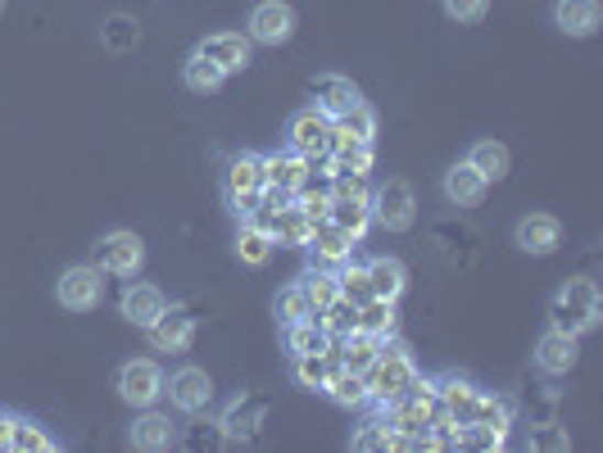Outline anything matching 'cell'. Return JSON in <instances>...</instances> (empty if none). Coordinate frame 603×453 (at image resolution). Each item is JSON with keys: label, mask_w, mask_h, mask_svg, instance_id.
Returning a JSON list of instances; mask_svg holds the SVG:
<instances>
[{"label": "cell", "mask_w": 603, "mask_h": 453, "mask_svg": "<svg viewBox=\"0 0 603 453\" xmlns=\"http://www.w3.org/2000/svg\"><path fill=\"white\" fill-rule=\"evenodd\" d=\"M599 318H603V299H599V286L590 277H572L568 286L553 295V305H549V327L568 331V335L594 331Z\"/></svg>", "instance_id": "1"}, {"label": "cell", "mask_w": 603, "mask_h": 453, "mask_svg": "<svg viewBox=\"0 0 603 453\" xmlns=\"http://www.w3.org/2000/svg\"><path fill=\"white\" fill-rule=\"evenodd\" d=\"M382 418L395 427V431H408V435H427L436 422H440V395H436V382L418 376L399 399L382 404Z\"/></svg>", "instance_id": "2"}, {"label": "cell", "mask_w": 603, "mask_h": 453, "mask_svg": "<svg viewBox=\"0 0 603 453\" xmlns=\"http://www.w3.org/2000/svg\"><path fill=\"white\" fill-rule=\"evenodd\" d=\"M363 376H368V404L382 408V404L399 399L423 372H418V363H413V354L404 345H382V354H376V363Z\"/></svg>", "instance_id": "3"}, {"label": "cell", "mask_w": 603, "mask_h": 453, "mask_svg": "<svg viewBox=\"0 0 603 453\" xmlns=\"http://www.w3.org/2000/svg\"><path fill=\"white\" fill-rule=\"evenodd\" d=\"M222 200L237 218H254L259 213V200H263V155L254 150H241L232 155L228 173H222Z\"/></svg>", "instance_id": "4"}, {"label": "cell", "mask_w": 603, "mask_h": 453, "mask_svg": "<svg viewBox=\"0 0 603 453\" xmlns=\"http://www.w3.org/2000/svg\"><path fill=\"white\" fill-rule=\"evenodd\" d=\"M55 299L68 313L100 309L105 305V273L96 268V263H73V268H64L59 281H55Z\"/></svg>", "instance_id": "5"}, {"label": "cell", "mask_w": 603, "mask_h": 453, "mask_svg": "<svg viewBox=\"0 0 603 453\" xmlns=\"http://www.w3.org/2000/svg\"><path fill=\"white\" fill-rule=\"evenodd\" d=\"M164 395L177 412H186V418H200V412L213 404V376L196 363H182L173 376H164Z\"/></svg>", "instance_id": "6"}, {"label": "cell", "mask_w": 603, "mask_h": 453, "mask_svg": "<svg viewBox=\"0 0 603 453\" xmlns=\"http://www.w3.org/2000/svg\"><path fill=\"white\" fill-rule=\"evenodd\" d=\"M372 222H382L386 232H408L418 222V200H413V186L404 177H386L372 191Z\"/></svg>", "instance_id": "7"}, {"label": "cell", "mask_w": 603, "mask_h": 453, "mask_svg": "<svg viewBox=\"0 0 603 453\" xmlns=\"http://www.w3.org/2000/svg\"><path fill=\"white\" fill-rule=\"evenodd\" d=\"M96 268L109 273V277L132 281V277L145 268V241H141L136 232H128V226H119V232H109V236L96 245Z\"/></svg>", "instance_id": "8"}, {"label": "cell", "mask_w": 603, "mask_h": 453, "mask_svg": "<svg viewBox=\"0 0 603 453\" xmlns=\"http://www.w3.org/2000/svg\"><path fill=\"white\" fill-rule=\"evenodd\" d=\"M331 132H336V123L327 119L318 104H309V109H299L295 119L286 123V150H295V155H305V159H327Z\"/></svg>", "instance_id": "9"}, {"label": "cell", "mask_w": 603, "mask_h": 453, "mask_svg": "<svg viewBox=\"0 0 603 453\" xmlns=\"http://www.w3.org/2000/svg\"><path fill=\"white\" fill-rule=\"evenodd\" d=\"M119 399L132 408H155L164 399V367L155 358H128L119 367Z\"/></svg>", "instance_id": "10"}, {"label": "cell", "mask_w": 603, "mask_h": 453, "mask_svg": "<svg viewBox=\"0 0 603 453\" xmlns=\"http://www.w3.org/2000/svg\"><path fill=\"white\" fill-rule=\"evenodd\" d=\"M295 10L286 5V0H259V5L250 10V23H245V36L259 46H286L295 36Z\"/></svg>", "instance_id": "11"}, {"label": "cell", "mask_w": 603, "mask_h": 453, "mask_svg": "<svg viewBox=\"0 0 603 453\" xmlns=\"http://www.w3.org/2000/svg\"><path fill=\"white\" fill-rule=\"evenodd\" d=\"M436 395H440V418H449V422H476L481 418L485 390L476 382H468V376L445 372L436 382Z\"/></svg>", "instance_id": "12"}, {"label": "cell", "mask_w": 603, "mask_h": 453, "mask_svg": "<svg viewBox=\"0 0 603 453\" xmlns=\"http://www.w3.org/2000/svg\"><path fill=\"white\" fill-rule=\"evenodd\" d=\"M577 363H581V335H568V331L549 327V331L536 340V367H540L545 376H568Z\"/></svg>", "instance_id": "13"}, {"label": "cell", "mask_w": 603, "mask_h": 453, "mask_svg": "<svg viewBox=\"0 0 603 453\" xmlns=\"http://www.w3.org/2000/svg\"><path fill=\"white\" fill-rule=\"evenodd\" d=\"M145 335L160 354H186L191 350V340H196V318L186 309H164L155 322L145 327Z\"/></svg>", "instance_id": "14"}, {"label": "cell", "mask_w": 603, "mask_h": 453, "mask_svg": "<svg viewBox=\"0 0 603 453\" xmlns=\"http://www.w3.org/2000/svg\"><path fill=\"white\" fill-rule=\"evenodd\" d=\"M513 245H517L522 254L545 258V254H553V250L562 245V222H558L553 213H526V218L513 226Z\"/></svg>", "instance_id": "15"}, {"label": "cell", "mask_w": 603, "mask_h": 453, "mask_svg": "<svg viewBox=\"0 0 603 453\" xmlns=\"http://www.w3.org/2000/svg\"><path fill=\"white\" fill-rule=\"evenodd\" d=\"M314 164L305 155H295V150H282V155H263V186H273V191H286V196H299V186L309 181Z\"/></svg>", "instance_id": "16"}, {"label": "cell", "mask_w": 603, "mask_h": 453, "mask_svg": "<svg viewBox=\"0 0 603 453\" xmlns=\"http://www.w3.org/2000/svg\"><path fill=\"white\" fill-rule=\"evenodd\" d=\"M250 46H254V42H250L245 32H213V36H205L196 51L209 55V59L232 78V73H245V68H250Z\"/></svg>", "instance_id": "17"}, {"label": "cell", "mask_w": 603, "mask_h": 453, "mask_svg": "<svg viewBox=\"0 0 603 453\" xmlns=\"http://www.w3.org/2000/svg\"><path fill=\"white\" fill-rule=\"evenodd\" d=\"M553 23H558L562 36L585 42V36H594L599 23H603V5L599 0H553Z\"/></svg>", "instance_id": "18"}, {"label": "cell", "mask_w": 603, "mask_h": 453, "mask_svg": "<svg viewBox=\"0 0 603 453\" xmlns=\"http://www.w3.org/2000/svg\"><path fill=\"white\" fill-rule=\"evenodd\" d=\"M168 309V299H164V290L160 286H150V281H128V290H123V299H119V313L132 322V327H150L160 313Z\"/></svg>", "instance_id": "19"}, {"label": "cell", "mask_w": 603, "mask_h": 453, "mask_svg": "<svg viewBox=\"0 0 603 453\" xmlns=\"http://www.w3.org/2000/svg\"><path fill=\"white\" fill-rule=\"evenodd\" d=\"M440 186H445V200L454 205V209H476V205L485 200V191H490V181H485V177H481V173H476L468 159L449 168Z\"/></svg>", "instance_id": "20"}, {"label": "cell", "mask_w": 603, "mask_h": 453, "mask_svg": "<svg viewBox=\"0 0 603 453\" xmlns=\"http://www.w3.org/2000/svg\"><path fill=\"white\" fill-rule=\"evenodd\" d=\"M128 444L141 449V453H160L168 444H177V431L168 422V412H155V408H145L141 418L128 427Z\"/></svg>", "instance_id": "21"}, {"label": "cell", "mask_w": 603, "mask_h": 453, "mask_svg": "<svg viewBox=\"0 0 603 453\" xmlns=\"http://www.w3.org/2000/svg\"><path fill=\"white\" fill-rule=\"evenodd\" d=\"M354 236L350 232H341L331 218H322V222H314V232H309V250H314V258L318 263H327V268H336V263H346L350 254H354Z\"/></svg>", "instance_id": "22"}, {"label": "cell", "mask_w": 603, "mask_h": 453, "mask_svg": "<svg viewBox=\"0 0 603 453\" xmlns=\"http://www.w3.org/2000/svg\"><path fill=\"white\" fill-rule=\"evenodd\" d=\"M314 96H318L314 104L327 113L331 123H341V119H346V113H350L354 104H363L359 87H354L350 78H331V73H327V78H318V82H314Z\"/></svg>", "instance_id": "23"}, {"label": "cell", "mask_w": 603, "mask_h": 453, "mask_svg": "<svg viewBox=\"0 0 603 453\" xmlns=\"http://www.w3.org/2000/svg\"><path fill=\"white\" fill-rule=\"evenodd\" d=\"M368 286H372V299H391V305H399V295L408 286V268L391 254H376V258H368Z\"/></svg>", "instance_id": "24"}, {"label": "cell", "mask_w": 603, "mask_h": 453, "mask_svg": "<svg viewBox=\"0 0 603 453\" xmlns=\"http://www.w3.org/2000/svg\"><path fill=\"white\" fill-rule=\"evenodd\" d=\"M273 250H277V241H273L268 226H263L259 218H241V232H237V258L245 263V268H263V263L273 258Z\"/></svg>", "instance_id": "25"}, {"label": "cell", "mask_w": 603, "mask_h": 453, "mask_svg": "<svg viewBox=\"0 0 603 453\" xmlns=\"http://www.w3.org/2000/svg\"><path fill=\"white\" fill-rule=\"evenodd\" d=\"M341 367V358L331 354V345L322 350V354H295L290 358V376H295V386L299 390H309V395H322V386H327V376Z\"/></svg>", "instance_id": "26"}, {"label": "cell", "mask_w": 603, "mask_h": 453, "mask_svg": "<svg viewBox=\"0 0 603 453\" xmlns=\"http://www.w3.org/2000/svg\"><path fill=\"white\" fill-rule=\"evenodd\" d=\"M282 345H286V354H290V358H295V354H322V350L331 345V335H327L322 318L314 313V318L286 322V327H282Z\"/></svg>", "instance_id": "27"}, {"label": "cell", "mask_w": 603, "mask_h": 453, "mask_svg": "<svg viewBox=\"0 0 603 453\" xmlns=\"http://www.w3.org/2000/svg\"><path fill=\"white\" fill-rule=\"evenodd\" d=\"M268 232H273V241H277V245L299 250V245H309L314 222H309V213H305V209H299V205L290 200V205H282V209L268 218Z\"/></svg>", "instance_id": "28"}, {"label": "cell", "mask_w": 603, "mask_h": 453, "mask_svg": "<svg viewBox=\"0 0 603 453\" xmlns=\"http://www.w3.org/2000/svg\"><path fill=\"white\" fill-rule=\"evenodd\" d=\"M468 164H472L485 181H504V177H508V168H513V155H508V145H504V141L485 136V141H476V145H472Z\"/></svg>", "instance_id": "29"}, {"label": "cell", "mask_w": 603, "mask_h": 453, "mask_svg": "<svg viewBox=\"0 0 603 453\" xmlns=\"http://www.w3.org/2000/svg\"><path fill=\"white\" fill-rule=\"evenodd\" d=\"M322 395H327L331 404H341V408H363V404H368V376H363V372H350V367H336V372L327 376Z\"/></svg>", "instance_id": "30"}, {"label": "cell", "mask_w": 603, "mask_h": 453, "mask_svg": "<svg viewBox=\"0 0 603 453\" xmlns=\"http://www.w3.org/2000/svg\"><path fill=\"white\" fill-rule=\"evenodd\" d=\"M6 449H23V453H55L59 449V440L36 422V418H10V440H6Z\"/></svg>", "instance_id": "31"}, {"label": "cell", "mask_w": 603, "mask_h": 453, "mask_svg": "<svg viewBox=\"0 0 603 453\" xmlns=\"http://www.w3.org/2000/svg\"><path fill=\"white\" fill-rule=\"evenodd\" d=\"M182 82H186V91H196V96H213L222 82H228V73H222L209 55L191 51V59L182 64Z\"/></svg>", "instance_id": "32"}, {"label": "cell", "mask_w": 603, "mask_h": 453, "mask_svg": "<svg viewBox=\"0 0 603 453\" xmlns=\"http://www.w3.org/2000/svg\"><path fill=\"white\" fill-rule=\"evenodd\" d=\"M299 286H305L309 309H314V313H322V309L331 305V299L341 295V277H336V268H327V263H322V268H309L305 277H299Z\"/></svg>", "instance_id": "33"}, {"label": "cell", "mask_w": 603, "mask_h": 453, "mask_svg": "<svg viewBox=\"0 0 603 453\" xmlns=\"http://www.w3.org/2000/svg\"><path fill=\"white\" fill-rule=\"evenodd\" d=\"M395 305L391 299H368V305L359 309V331H368V335H376V340H386V335H395Z\"/></svg>", "instance_id": "34"}, {"label": "cell", "mask_w": 603, "mask_h": 453, "mask_svg": "<svg viewBox=\"0 0 603 453\" xmlns=\"http://www.w3.org/2000/svg\"><path fill=\"white\" fill-rule=\"evenodd\" d=\"M318 318H322V327H327V335H331V340H341V335L359 331V305H350L346 295H336V299H331V305H327Z\"/></svg>", "instance_id": "35"}, {"label": "cell", "mask_w": 603, "mask_h": 453, "mask_svg": "<svg viewBox=\"0 0 603 453\" xmlns=\"http://www.w3.org/2000/svg\"><path fill=\"white\" fill-rule=\"evenodd\" d=\"M273 313H277V322H282V327H286V322H299V318H314L305 286H299V281L282 286V290H277V299H273Z\"/></svg>", "instance_id": "36"}, {"label": "cell", "mask_w": 603, "mask_h": 453, "mask_svg": "<svg viewBox=\"0 0 603 453\" xmlns=\"http://www.w3.org/2000/svg\"><path fill=\"white\" fill-rule=\"evenodd\" d=\"M336 277H341V295L350 299V305H368L372 299V286H368V263H354V258H346L341 268H336Z\"/></svg>", "instance_id": "37"}, {"label": "cell", "mask_w": 603, "mask_h": 453, "mask_svg": "<svg viewBox=\"0 0 603 453\" xmlns=\"http://www.w3.org/2000/svg\"><path fill=\"white\" fill-rule=\"evenodd\" d=\"M350 449H359V453H372V449H395V427H391L386 418H372V422H363V427L350 435Z\"/></svg>", "instance_id": "38"}, {"label": "cell", "mask_w": 603, "mask_h": 453, "mask_svg": "<svg viewBox=\"0 0 603 453\" xmlns=\"http://www.w3.org/2000/svg\"><path fill=\"white\" fill-rule=\"evenodd\" d=\"M336 128H341L346 136L372 141V136H376V113H372V109H368V100H363V104H354V109H350V113H346V119L336 123Z\"/></svg>", "instance_id": "39"}, {"label": "cell", "mask_w": 603, "mask_h": 453, "mask_svg": "<svg viewBox=\"0 0 603 453\" xmlns=\"http://www.w3.org/2000/svg\"><path fill=\"white\" fill-rule=\"evenodd\" d=\"M136 19H123V14H114V19H109L105 23V46L109 51H132L136 46Z\"/></svg>", "instance_id": "40"}, {"label": "cell", "mask_w": 603, "mask_h": 453, "mask_svg": "<svg viewBox=\"0 0 603 453\" xmlns=\"http://www.w3.org/2000/svg\"><path fill=\"white\" fill-rule=\"evenodd\" d=\"M445 14L454 23H481L490 14V0H445Z\"/></svg>", "instance_id": "41"}, {"label": "cell", "mask_w": 603, "mask_h": 453, "mask_svg": "<svg viewBox=\"0 0 603 453\" xmlns=\"http://www.w3.org/2000/svg\"><path fill=\"white\" fill-rule=\"evenodd\" d=\"M218 444H228V435H222V427H213V431H200V422H196V431L186 435V449H218Z\"/></svg>", "instance_id": "42"}]
</instances>
